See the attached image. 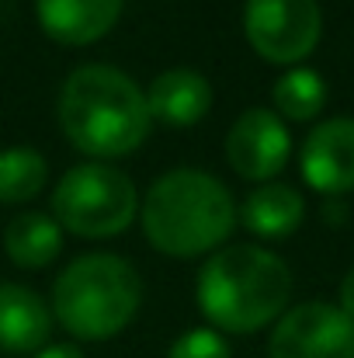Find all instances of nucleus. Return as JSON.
Returning <instances> with one entry per match:
<instances>
[{"label":"nucleus","instance_id":"nucleus-13","mask_svg":"<svg viewBox=\"0 0 354 358\" xmlns=\"http://www.w3.org/2000/svg\"><path fill=\"white\" fill-rule=\"evenodd\" d=\"M302 216H306L302 195L292 185H281V181H267V185L253 188L236 213V220L260 240L292 237L302 227Z\"/></svg>","mask_w":354,"mask_h":358},{"label":"nucleus","instance_id":"nucleus-14","mask_svg":"<svg viewBox=\"0 0 354 358\" xmlns=\"http://www.w3.org/2000/svg\"><path fill=\"white\" fill-rule=\"evenodd\" d=\"M3 250L17 268H45L63 250V227L45 213H21L3 230Z\"/></svg>","mask_w":354,"mask_h":358},{"label":"nucleus","instance_id":"nucleus-7","mask_svg":"<svg viewBox=\"0 0 354 358\" xmlns=\"http://www.w3.org/2000/svg\"><path fill=\"white\" fill-rule=\"evenodd\" d=\"M267 358H354V320L334 303H302L278 317Z\"/></svg>","mask_w":354,"mask_h":358},{"label":"nucleus","instance_id":"nucleus-18","mask_svg":"<svg viewBox=\"0 0 354 358\" xmlns=\"http://www.w3.org/2000/svg\"><path fill=\"white\" fill-rule=\"evenodd\" d=\"M31 358H84V352L77 345H45L42 352H35Z\"/></svg>","mask_w":354,"mask_h":358},{"label":"nucleus","instance_id":"nucleus-12","mask_svg":"<svg viewBox=\"0 0 354 358\" xmlns=\"http://www.w3.org/2000/svg\"><path fill=\"white\" fill-rule=\"evenodd\" d=\"M52 310L24 285L0 282V352L35 355L49 345Z\"/></svg>","mask_w":354,"mask_h":358},{"label":"nucleus","instance_id":"nucleus-15","mask_svg":"<svg viewBox=\"0 0 354 358\" xmlns=\"http://www.w3.org/2000/svg\"><path fill=\"white\" fill-rule=\"evenodd\" d=\"M271 101H274V115L281 122H309L327 105V80L309 66H292L288 73L274 80Z\"/></svg>","mask_w":354,"mask_h":358},{"label":"nucleus","instance_id":"nucleus-17","mask_svg":"<svg viewBox=\"0 0 354 358\" xmlns=\"http://www.w3.org/2000/svg\"><path fill=\"white\" fill-rule=\"evenodd\" d=\"M167 358H233V352H230V345L223 341L219 331H212V327H191V331H184L170 345Z\"/></svg>","mask_w":354,"mask_h":358},{"label":"nucleus","instance_id":"nucleus-3","mask_svg":"<svg viewBox=\"0 0 354 358\" xmlns=\"http://www.w3.org/2000/svg\"><path fill=\"white\" fill-rule=\"evenodd\" d=\"M142 234L167 257H198L233 234L236 202L230 188L198 167L156 178L142 199Z\"/></svg>","mask_w":354,"mask_h":358},{"label":"nucleus","instance_id":"nucleus-10","mask_svg":"<svg viewBox=\"0 0 354 358\" xmlns=\"http://www.w3.org/2000/svg\"><path fill=\"white\" fill-rule=\"evenodd\" d=\"M42 31L59 45H94L115 28L121 0H35Z\"/></svg>","mask_w":354,"mask_h":358},{"label":"nucleus","instance_id":"nucleus-9","mask_svg":"<svg viewBox=\"0 0 354 358\" xmlns=\"http://www.w3.org/2000/svg\"><path fill=\"white\" fill-rule=\"evenodd\" d=\"M302 178L323 195H344L354 188V119H327L313 125L299 157Z\"/></svg>","mask_w":354,"mask_h":358},{"label":"nucleus","instance_id":"nucleus-16","mask_svg":"<svg viewBox=\"0 0 354 358\" xmlns=\"http://www.w3.org/2000/svg\"><path fill=\"white\" fill-rule=\"evenodd\" d=\"M49 178V164L38 150L31 146H10L0 150V202L3 206H21L31 202Z\"/></svg>","mask_w":354,"mask_h":358},{"label":"nucleus","instance_id":"nucleus-11","mask_svg":"<svg viewBox=\"0 0 354 358\" xmlns=\"http://www.w3.org/2000/svg\"><path fill=\"white\" fill-rule=\"evenodd\" d=\"M146 108L153 122H163L174 129L198 125L212 108V84L202 73L184 70V66L163 70L146 87Z\"/></svg>","mask_w":354,"mask_h":358},{"label":"nucleus","instance_id":"nucleus-8","mask_svg":"<svg viewBox=\"0 0 354 358\" xmlns=\"http://www.w3.org/2000/svg\"><path fill=\"white\" fill-rule=\"evenodd\" d=\"M288 153H292V136L271 108H246L230 125L226 160L246 181L267 185L274 174H281V167L288 164Z\"/></svg>","mask_w":354,"mask_h":358},{"label":"nucleus","instance_id":"nucleus-5","mask_svg":"<svg viewBox=\"0 0 354 358\" xmlns=\"http://www.w3.org/2000/svg\"><path fill=\"white\" fill-rule=\"evenodd\" d=\"M139 195L128 174L94 160L70 167L52 192V220L73 237L105 240L132 227Z\"/></svg>","mask_w":354,"mask_h":358},{"label":"nucleus","instance_id":"nucleus-4","mask_svg":"<svg viewBox=\"0 0 354 358\" xmlns=\"http://www.w3.org/2000/svg\"><path fill=\"white\" fill-rule=\"evenodd\" d=\"M142 303L139 271L118 254H84L70 261L52 285V320L77 341H108L121 334Z\"/></svg>","mask_w":354,"mask_h":358},{"label":"nucleus","instance_id":"nucleus-19","mask_svg":"<svg viewBox=\"0 0 354 358\" xmlns=\"http://www.w3.org/2000/svg\"><path fill=\"white\" fill-rule=\"evenodd\" d=\"M341 310L354 320V268L344 275V282H341Z\"/></svg>","mask_w":354,"mask_h":358},{"label":"nucleus","instance_id":"nucleus-2","mask_svg":"<svg viewBox=\"0 0 354 358\" xmlns=\"http://www.w3.org/2000/svg\"><path fill=\"white\" fill-rule=\"evenodd\" d=\"M292 296L288 264L267 247L233 243L216 250L195 285L198 310L223 334H253L278 320Z\"/></svg>","mask_w":354,"mask_h":358},{"label":"nucleus","instance_id":"nucleus-1","mask_svg":"<svg viewBox=\"0 0 354 358\" xmlns=\"http://www.w3.org/2000/svg\"><path fill=\"white\" fill-rule=\"evenodd\" d=\"M56 112L66 139L94 160L128 157L142 146L153 122L146 91L108 63L77 66L59 91Z\"/></svg>","mask_w":354,"mask_h":358},{"label":"nucleus","instance_id":"nucleus-6","mask_svg":"<svg viewBox=\"0 0 354 358\" xmlns=\"http://www.w3.org/2000/svg\"><path fill=\"white\" fill-rule=\"evenodd\" d=\"M323 31V17L316 0H246L243 7V35L250 49L267 59L292 66L306 59Z\"/></svg>","mask_w":354,"mask_h":358}]
</instances>
